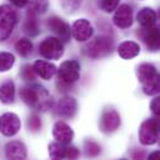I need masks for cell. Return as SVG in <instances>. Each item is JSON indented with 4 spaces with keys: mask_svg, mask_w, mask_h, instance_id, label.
Returning a JSON list of instances; mask_svg holds the SVG:
<instances>
[{
    "mask_svg": "<svg viewBox=\"0 0 160 160\" xmlns=\"http://www.w3.org/2000/svg\"><path fill=\"white\" fill-rule=\"evenodd\" d=\"M20 96L28 106L39 111H46L52 106V99L49 91L39 84L24 86L20 91Z\"/></svg>",
    "mask_w": 160,
    "mask_h": 160,
    "instance_id": "obj_1",
    "label": "cell"
},
{
    "mask_svg": "<svg viewBox=\"0 0 160 160\" xmlns=\"http://www.w3.org/2000/svg\"><path fill=\"white\" fill-rule=\"evenodd\" d=\"M136 75H138L139 81L142 85L144 94H146L149 96L159 94V90H160L159 72L152 64H149V62L140 64L138 66Z\"/></svg>",
    "mask_w": 160,
    "mask_h": 160,
    "instance_id": "obj_2",
    "label": "cell"
},
{
    "mask_svg": "<svg viewBox=\"0 0 160 160\" xmlns=\"http://www.w3.org/2000/svg\"><path fill=\"white\" fill-rule=\"evenodd\" d=\"M114 49L112 39L109 36H96L84 46V52L91 59H101L109 55Z\"/></svg>",
    "mask_w": 160,
    "mask_h": 160,
    "instance_id": "obj_3",
    "label": "cell"
},
{
    "mask_svg": "<svg viewBox=\"0 0 160 160\" xmlns=\"http://www.w3.org/2000/svg\"><path fill=\"white\" fill-rule=\"evenodd\" d=\"M56 72L59 79L58 88H69L80 79V64L76 60H66L61 62L59 69H56Z\"/></svg>",
    "mask_w": 160,
    "mask_h": 160,
    "instance_id": "obj_4",
    "label": "cell"
},
{
    "mask_svg": "<svg viewBox=\"0 0 160 160\" xmlns=\"http://www.w3.org/2000/svg\"><path fill=\"white\" fill-rule=\"evenodd\" d=\"M139 140L142 145H154L159 140V118H150L141 122L139 128Z\"/></svg>",
    "mask_w": 160,
    "mask_h": 160,
    "instance_id": "obj_5",
    "label": "cell"
},
{
    "mask_svg": "<svg viewBox=\"0 0 160 160\" xmlns=\"http://www.w3.org/2000/svg\"><path fill=\"white\" fill-rule=\"evenodd\" d=\"M18 21V16L15 10L9 5H1L0 6V41L6 40Z\"/></svg>",
    "mask_w": 160,
    "mask_h": 160,
    "instance_id": "obj_6",
    "label": "cell"
},
{
    "mask_svg": "<svg viewBox=\"0 0 160 160\" xmlns=\"http://www.w3.org/2000/svg\"><path fill=\"white\" fill-rule=\"evenodd\" d=\"M39 51L42 58L49 60H58L64 54V45L59 38L49 36L44 39L39 46Z\"/></svg>",
    "mask_w": 160,
    "mask_h": 160,
    "instance_id": "obj_7",
    "label": "cell"
},
{
    "mask_svg": "<svg viewBox=\"0 0 160 160\" xmlns=\"http://www.w3.org/2000/svg\"><path fill=\"white\" fill-rule=\"evenodd\" d=\"M120 124H121L120 114L114 109H106L101 114L99 126L104 134H111L120 128Z\"/></svg>",
    "mask_w": 160,
    "mask_h": 160,
    "instance_id": "obj_8",
    "label": "cell"
},
{
    "mask_svg": "<svg viewBox=\"0 0 160 160\" xmlns=\"http://www.w3.org/2000/svg\"><path fill=\"white\" fill-rule=\"evenodd\" d=\"M20 118L14 112H5L0 116V132L5 136H14L20 131Z\"/></svg>",
    "mask_w": 160,
    "mask_h": 160,
    "instance_id": "obj_9",
    "label": "cell"
},
{
    "mask_svg": "<svg viewBox=\"0 0 160 160\" xmlns=\"http://www.w3.org/2000/svg\"><path fill=\"white\" fill-rule=\"evenodd\" d=\"M134 18H132V8L128 4H122L115 9L112 22L119 29H128L132 25Z\"/></svg>",
    "mask_w": 160,
    "mask_h": 160,
    "instance_id": "obj_10",
    "label": "cell"
},
{
    "mask_svg": "<svg viewBox=\"0 0 160 160\" xmlns=\"http://www.w3.org/2000/svg\"><path fill=\"white\" fill-rule=\"evenodd\" d=\"M70 30H71V35L74 36V39L80 42L88 41L89 39H91V36L94 34V29H92L90 21L86 19H79V20L74 21Z\"/></svg>",
    "mask_w": 160,
    "mask_h": 160,
    "instance_id": "obj_11",
    "label": "cell"
},
{
    "mask_svg": "<svg viewBox=\"0 0 160 160\" xmlns=\"http://www.w3.org/2000/svg\"><path fill=\"white\" fill-rule=\"evenodd\" d=\"M76 110H78V102L70 95L61 98L56 104V114L62 119L74 118L76 114Z\"/></svg>",
    "mask_w": 160,
    "mask_h": 160,
    "instance_id": "obj_12",
    "label": "cell"
},
{
    "mask_svg": "<svg viewBox=\"0 0 160 160\" xmlns=\"http://www.w3.org/2000/svg\"><path fill=\"white\" fill-rule=\"evenodd\" d=\"M52 136L55 141L64 145H69L74 139V131L65 121L59 120L52 126Z\"/></svg>",
    "mask_w": 160,
    "mask_h": 160,
    "instance_id": "obj_13",
    "label": "cell"
},
{
    "mask_svg": "<svg viewBox=\"0 0 160 160\" xmlns=\"http://www.w3.org/2000/svg\"><path fill=\"white\" fill-rule=\"evenodd\" d=\"M46 24L50 28V30L52 32H55L58 35V38H60V40H62V41H69L70 40V35H71L70 26L61 18L51 16V18L48 19Z\"/></svg>",
    "mask_w": 160,
    "mask_h": 160,
    "instance_id": "obj_14",
    "label": "cell"
},
{
    "mask_svg": "<svg viewBox=\"0 0 160 160\" xmlns=\"http://www.w3.org/2000/svg\"><path fill=\"white\" fill-rule=\"evenodd\" d=\"M5 156L11 160H24L28 158L26 146L22 141L12 140L5 145Z\"/></svg>",
    "mask_w": 160,
    "mask_h": 160,
    "instance_id": "obj_15",
    "label": "cell"
},
{
    "mask_svg": "<svg viewBox=\"0 0 160 160\" xmlns=\"http://www.w3.org/2000/svg\"><path fill=\"white\" fill-rule=\"evenodd\" d=\"M32 69L36 75H39L44 80H51L56 74V66L45 60H36L32 64Z\"/></svg>",
    "mask_w": 160,
    "mask_h": 160,
    "instance_id": "obj_16",
    "label": "cell"
},
{
    "mask_svg": "<svg viewBox=\"0 0 160 160\" xmlns=\"http://www.w3.org/2000/svg\"><path fill=\"white\" fill-rule=\"evenodd\" d=\"M118 54L124 60H131L140 54V46L135 41H122L118 46Z\"/></svg>",
    "mask_w": 160,
    "mask_h": 160,
    "instance_id": "obj_17",
    "label": "cell"
},
{
    "mask_svg": "<svg viewBox=\"0 0 160 160\" xmlns=\"http://www.w3.org/2000/svg\"><path fill=\"white\" fill-rule=\"evenodd\" d=\"M136 20L142 28H145V29L151 28L156 22V12L150 8H144L138 12Z\"/></svg>",
    "mask_w": 160,
    "mask_h": 160,
    "instance_id": "obj_18",
    "label": "cell"
},
{
    "mask_svg": "<svg viewBox=\"0 0 160 160\" xmlns=\"http://www.w3.org/2000/svg\"><path fill=\"white\" fill-rule=\"evenodd\" d=\"M15 100V84L6 80L0 85V101L2 104H12Z\"/></svg>",
    "mask_w": 160,
    "mask_h": 160,
    "instance_id": "obj_19",
    "label": "cell"
},
{
    "mask_svg": "<svg viewBox=\"0 0 160 160\" xmlns=\"http://www.w3.org/2000/svg\"><path fill=\"white\" fill-rule=\"evenodd\" d=\"M146 34L144 36V41L150 51H158L159 50V28L155 25L146 29Z\"/></svg>",
    "mask_w": 160,
    "mask_h": 160,
    "instance_id": "obj_20",
    "label": "cell"
},
{
    "mask_svg": "<svg viewBox=\"0 0 160 160\" xmlns=\"http://www.w3.org/2000/svg\"><path fill=\"white\" fill-rule=\"evenodd\" d=\"M24 30L26 34L30 36H35L39 32V25H38V19H36V12L31 9L28 10L26 14V21L24 25Z\"/></svg>",
    "mask_w": 160,
    "mask_h": 160,
    "instance_id": "obj_21",
    "label": "cell"
},
{
    "mask_svg": "<svg viewBox=\"0 0 160 160\" xmlns=\"http://www.w3.org/2000/svg\"><path fill=\"white\" fill-rule=\"evenodd\" d=\"M15 50L20 56L28 58L32 51V42L30 41V39L22 38L15 42Z\"/></svg>",
    "mask_w": 160,
    "mask_h": 160,
    "instance_id": "obj_22",
    "label": "cell"
},
{
    "mask_svg": "<svg viewBox=\"0 0 160 160\" xmlns=\"http://www.w3.org/2000/svg\"><path fill=\"white\" fill-rule=\"evenodd\" d=\"M66 146L64 144H60L58 141L50 142L49 144V156L51 159H65L66 155Z\"/></svg>",
    "mask_w": 160,
    "mask_h": 160,
    "instance_id": "obj_23",
    "label": "cell"
},
{
    "mask_svg": "<svg viewBox=\"0 0 160 160\" xmlns=\"http://www.w3.org/2000/svg\"><path fill=\"white\" fill-rule=\"evenodd\" d=\"M15 62V56L11 52L1 51L0 52V72L9 71Z\"/></svg>",
    "mask_w": 160,
    "mask_h": 160,
    "instance_id": "obj_24",
    "label": "cell"
},
{
    "mask_svg": "<svg viewBox=\"0 0 160 160\" xmlns=\"http://www.w3.org/2000/svg\"><path fill=\"white\" fill-rule=\"evenodd\" d=\"M84 149H85V154L88 156H98L101 151V148L98 142L92 141V140H86L84 142Z\"/></svg>",
    "mask_w": 160,
    "mask_h": 160,
    "instance_id": "obj_25",
    "label": "cell"
},
{
    "mask_svg": "<svg viewBox=\"0 0 160 160\" xmlns=\"http://www.w3.org/2000/svg\"><path fill=\"white\" fill-rule=\"evenodd\" d=\"M28 129L31 132H38L41 129V119L38 114H31L28 118Z\"/></svg>",
    "mask_w": 160,
    "mask_h": 160,
    "instance_id": "obj_26",
    "label": "cell"
},
{
    "mask_svg": "<svg viewBox=\"0 0 160 160\" xmlns=\"http://www.w3.org/2000/svg\"><path fill=\"white\" fill-rule=\"evenodd\" d=\"M29 2H31L29 9L34 10L36 14H42L48 9V0H29Z\"/></svg>",
    "mask_w": 160,
    "mask_h": 160,
    "instance_id": "obj_27",
    "label": "cell"
},
{
    "mask_svg": "<svg viewBox=\"0 0 160 160\" xmlns=\"http://www.w3.org/2000/svg\"><path fill=\"white\" fill-rule=\"evenodd\" d=\"M120 0H100V9L105 12H111L119 6Z\"/></svg>",
    "mask_w": 160,
    "mask_h": 160,
    "instance_id": "obj_28",
    "label": "cell"
},
{
    "mask_svg": "<svg viewBox=\"0 0 160 160\" xmlns=\"http://www.w3.org/2000/svg\"><path fill=\"white\" fill-rule=\"evenodd\" d=\"M35 71H34V69H32V66L31 65H24L22 66V70H21V78L24 79V80H34L35 79Z\"/></svg>",
    "mask_w": 160,
    "mask_h": 160,
    "instance_id": "obj_29",
    "label": "cell"
},
{
    "mask_svg": "<svg viewBox=\"0 0 160 160\" xmlns=\"http://www.w3.org/2000/svg\"><path fill=\"white\" fill-rule=\"evenodd\" d=\"M80 155L79 149H76L75 146H66V155L65 159H76Z\"/></svg>",
    "mask_w": 160,
    "mask_h": 160,
    "instance_id": "obj_30",
    "label": "cell"
},
{
    "mask_svg": "<svg viewBox=\"0 0 160 160\" xmlns=\"http://www.w3.org/2000/svg\"><path fill=\"white\" fill-rule=\"evenodd\" d=\"M150 108H151V111L154 112V115L155 116H159V114H160V98L159 96H155L152 99Z\"/></svg>",
    "mask_w": 160,
    "mask_h": 160,
    "instance_id": "obj_31",
    "label": "cell"
},
{
    "mask_svg": "<svg viewBox=\"0 0 160 160\" xmlns=\"http://www.w3.org/2000/svg\"><path fill=\"white\" fill-rule=\"evenodd\" d=\"M81 1H82V0H64L65 6H66L68 9H78V8L80 6Z\"/></svg>",
    "mask_w": 160,
    "mask_h": 160,
    "instance_id": "obj_32",
    "label": "cell"
},
{
    "mask_svg": "<svg viewBox=\"0 0 160 160\" xmlns=\"http://www.w3.org/2000/svg\"><path fill=\"white\" fill-rule=\"evenodd\" d=\"M9 1L12 5L18 6V8H24V6H26L29 4V0H9Z\"/></svg>",
    "mask_w": 160,
    "mask_h": 160,
    "instance_id": "obj_33",
    "label": "cell"
},
{
    "mask_svg": "<svg viewBox=\"0 0 160 160\" xmlns=\"http://www.w3.org/2000/svg\"><path fill=\"white\" fill-rule=\"evenodd\" d=\"M155 158H159V151H154L149 155V159H155Z\"/></svg>",
    "mask_w": 160,
    "mask_h": 160,
    "instance_id": "obj_34",
    "label": "cell"
}]
</instances>
